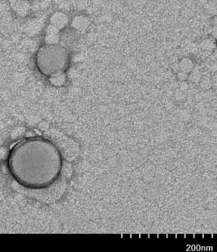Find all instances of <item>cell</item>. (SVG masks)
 Returning a JSON list of instances; mask_svg holds the SVG:
<instances>
[{"label":"cell","mask_w":217,"mask_h":252,"mask_svg":"<svg viewBox=\"0 0 217 252\" xmlns=\"http://www.w3.org/2000/svg\"><path fill=\"white\" fill-rule=\"evenodd\" d=\"M12 179L30 190H42L58 180L62 172V154L51 140L30 137L16 143L7 156Z\"/></svg>","instance_id":"6da1fadb"},{"label":"cell","mask_w":217,"mask_h":252,"mask_svg":"<svg viewBox=\"0 0 217 252\" xmlns=\"http://www.w3.org/2000/svg\"><path fill=\"white\" fill-rule=\"evenodd\" d=\"M70 63L67 50L57 44H46L37 51L35 64L40 73L51 77L64 73Z\"/></svg>","instance_id":"7a4b0ae2"},{"label":"cell","mask_w":217,"mask_h":252,"mask_svg":"<svg viewBox=\"0 0 217 252\" xmlns=\"http://www.w3.org/2000/svg\"><path fill=\"white\" fill-rule=\"evenodd\" d=\"M69 22V17L63 12H56L51 16V26L56 28L57 30H62L67 26Z\"/></svg>","instance_id":"3957f363"},{"label":"cell","mask_w":217,"mask_h":252,"mask_svg":"<svg viewBox=\"0 0 217 252\" xmlns=\"http://www.w3.org/2000/svg\"><path fill=\"white\" fill-rule=\"evenodd\" d=\"M45 41L46 44H57L59 41V30L52 26H50L46 31Z\"/></svg>","instance_id":"277c9868"},{"label":"cell","mask_w":217,"mask_h":252,"mask_svg":"<svg viewBox=\"0 0 217 252\" xmlns=\"http://www.w3.org/2000/svg\"><path fill=\"white\" fill-rule=\"evenodd\" d=\"M12 2V8L14 9L15 12L20 14V15H26L28 12V5H26V2L24 0H11Z\"/></svg>","instance_id":"5b68a950"},{"label":"cell","mask_w":217,"mask_h":252,"mask_svg":"<svg viewBox=\"0 0 217 252\" xmlns=\"http://www.w3.org/2000/svg\"><path fill=\"white\" fill-rule=\"evenodd\" d=\"M65 81H66V75H65V72L49 77V82L51 83V85H54V86H57V87L64 85Z\"/></svg>","instance_id":"8992f818"},{"label":"cell","mask_w":217,"mask_h":252,"mask_svg":"<svg viewBox=\"0 0 217 252\" xmlns=\"http://www.w3.org/2000/svg\"><path fill=\"white\" fill-rule=\"evenodd\" d=\"M88 19L85 16H77L73 20V26L78 30H82L88 26Z\"/></svg>","instance_id":"52a82bcc"}]
</instances>
